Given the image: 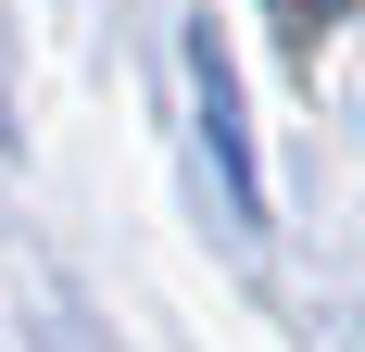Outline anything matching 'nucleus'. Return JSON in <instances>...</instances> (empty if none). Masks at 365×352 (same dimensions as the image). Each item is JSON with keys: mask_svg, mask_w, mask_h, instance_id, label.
I'll use <instances>...</instances> for the list:
<instances>
[{"mask_svg": "<svg viewBox=\"0 0 365 352\" xmlns=\"http://www.w3.org/2000/svg\"><path fill=\"white\" fill-rule=\"evenodd\" d=\"M277 26H290V38H328V26H340V0H277Z\"/></svg>", "mask_w": 365, "mask_h": 352, "instance_id": "f257e3e1", "label": "nucleus"}]
</instances>
